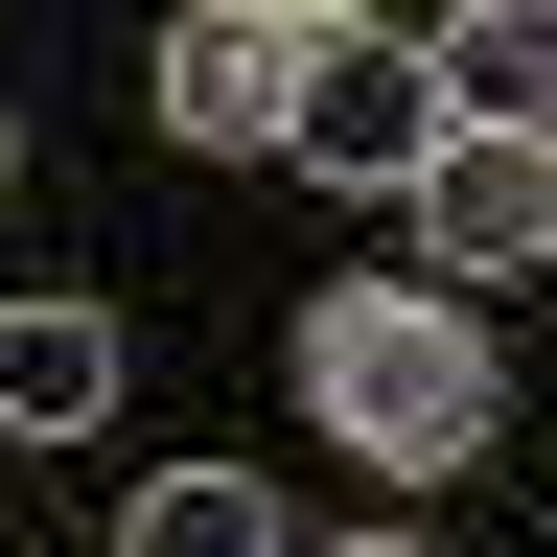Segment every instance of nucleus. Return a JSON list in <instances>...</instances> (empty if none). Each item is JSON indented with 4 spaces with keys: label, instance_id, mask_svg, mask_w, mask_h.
<instances>
[{
    "label": "nucleus",
    "instance_id": "7ed1b4c3",
    "mask_svg": "<svg viewBox=\"0 0 557 557\" xmlns=\"http://www.w3.org/2000/svg\"><path fill=\"white\" fill-rule=\"evenodd\" d=\"M418 139H442L418 47H395V24H325L302 94H278V163H325V186H418Z\"/></svg>",
    "mask_w": 557,
    "mask_h": 557
},
{
    "label": "nucleus",
    "instance_id": "f257e3e1",
    "mask_svg": "<svg viewBox=\"0 0 557 557\" xmlns=\"http://www.w3.org/2000/svg\"><path fill=\"white\" fill-rule=\"evenodd\" d=\"M302 418L348 465H487L511 348H487V302H442V278H348V302H302Z\"/></svg>",
    "mask_w": 557,
    "mask_h": 557
},
{
    "label": "nucleus",
    "instance_id": "f03ea898",
    "mask_svg": "<svg viewBox=\"0 0 557 557\" xmlns=\"http://www.w3.org/2000/svg\"><path fill=\"white\" fill-rule=\"evenodd\" d=\"M395 209H418V256H442V302H487V278L557 256V139H465V116H442Z\"/></svg>",
    "mask_w": 557,
    "mask_h": 557
},
{
    "label": "nucleus",
    "instance_id": "1a4fd4ad",
    "mask_svg": "<svg viewBox=\"0 0 557 557\" xmlns=\"http://www.w3.org/2000/svg\"><path fill=\"white\" fill-rule=\"evenodd\" d=\"M0 186H24V139H0Z\"/></svg>",
    "mask_w": 557,
    "mask_h": 557
},
{
    "label": "nucleus",
    "instance_id": "423d86ee",
    "mask_svg": "<svg viewBox=\"0 0 557 557\" xmlns=\"http://www.w3.org/2000/svg\"><path fill=\"white\" fill-rule=\"evenodd\" d=\"M418 94H442L465 139H557V24H511V0H465V24L418 47Z\"/></svg>",
    "mask_w": 557,
    "mask_h": 557
},
{
    "label": "nucleus",
    "instance_id": "0eeeda50",
    "mask_svg": "<svg viewBox=\"0 0 557 557\" xmlns=\"http://www.w3.org/2000/svg\"><path fill=\"white\" fill-rule=\"evenodd\" d=\"M116 557H302V534H278L233 465H186V487H139V511H116Z\"/></svg>",
    "mask_w": 557,
    "mask_h": 557
},
{
    "label": "nucleus",
    "instance_id": "6e6552de",
    "mask_svg": "<svg viewBox=\"0 0 557 557\" xmlns=\"http://www.w3.org/2000/svg\"><path fill=\"white\" fill-rule=\"evenodd\" d=\"M325 557H418V534H325Z\"/></svg>",
    "mask_w": 557,
    "mask_h": 557
},
{
    "label": "nucleus",
    "instance_id": "20e7f679",
    "mask_svg": "<svg viewBox=\"0 0 557 557\" xmlns=\"http://www.w3.org/2000/svg\"><path fill=\"white\" fill-rule=\"evenodd\" d=\"M302 0H186L163 24V139H278V94H302Z\"/></svg>",
    "mask_w": 557,
    "mask_h": 557
},
{
    "label": "nucleus",
    "instance_id": "39448f33",
    "mask_svg": "<svg viewBox=\"0 0 557 557\" xmlns=\"http://www.w3.org/2000/svg\"><path fill=\"white\" fill-rule=\"evenodd\" d=\"M116 418V302H0V442H94Z\"/></svg>",
    "mask_w": 557,
    "mask_h": 557
}]
</instances>
